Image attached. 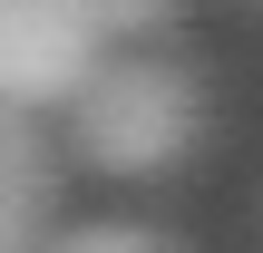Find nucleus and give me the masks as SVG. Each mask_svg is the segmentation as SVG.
Masks as SVG:
<instances>
[{"mask_svg":"<svg viewBox=\"0 0 263 253\" xmlns=\"http://www.w3.org/2000/svg\"><path fill=\"white\" fill-rule=\"evenodd\" d=\"M195 137H205V88L156 49L98 59L68 88V146L98 176H166V166H185Z\"/></svg>","mask_w":263,"mask_h":253,"instance_id":"nucleus-1","label":"nucleus"},{"mask_svg":"<svg viewBox=\"0 0 263 253\" xmlns=\"http://www.w3.org/2000/svg\"><path fill=\"white\" fill-rule=\"evenodd\" d=\"M107 59L88 0H0V98L10 107H68V88Z\"/></svg>","mask_w":263,"mask_h":253,"instance_id":"nucleus-2","label":"nucleus"},{"mask_svg":"<svg viewBox=\"0 0 263 253\" xmlns=\"http://www.w3.org/2000/svg\"><path fill=\"white\" fill-rule=\"evenodd\" d=\"M49 205H59L49 185H10L0 176V253H39L49 244Z\"/></svg>","mask_w":263,"mask_h":253,"instance_id":"nucleus-3","label":"nucleus"},{"mask_svg":"<svg viewBox=\"0 0 263 253\" xmlns=\"http://www.w3.org/2000/svg\"><path fill=\"white\" fill-rule=\"evenodd\" d=\"M88 20H98V39L117 49V39H156V29H176L185 0H88Z\"/></svg>","mask_w":263,"mask_h":253,"instance_id":"nucleus-4","label":"nucleus"},{"mask_svg":"<svg viewBox=\"0 0 263 253\" xmlns=\"http://www.w3.org/2000/svg\"><path fill=\"white\" fill-rule=\"evenodd\" d=\"M39 253H176V244H156L146 224H68V234H49Z\"/></svg>","mask_w":263,"mask_h":253,"instance_id":"nucleus-5","label":"nucleus"}]
</instances>
